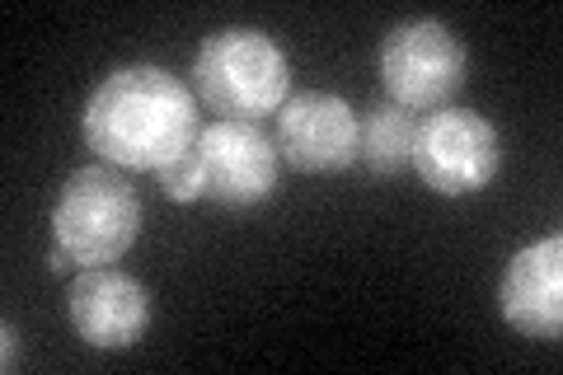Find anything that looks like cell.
Returning <instances> with one entry per match:
<instances>
[{"label":"cell","instance_id":"obj_10","mask_svg":"<svg viewBox=\"0 0 563 375\" xmlns=\"http://www.w3.org/2000/svg\"><path fill=\"white\" fill-rule=\"evenodd\" d=\"M413 113L399 109V103L380 99L366 109L362 118V136H357V155L366 159V169L376 178H395L409 169V155H413Z\"/></svg>","mask_w":563,"mask_h":375},{"label":"cell","instance_id":"obj_4","mask_svg":"<svg viewBox=\"0 0 563 375\" xmlns=\"http://www.w3.org/2000/svg\"><path fill=\"white\" fill-rule=\"evenodd\" d=\"M465 43L442 20H409L380 38V80L390 103L409 113L446 109L451 95L465 85Z\"/></svg>","mask_w":563,"mask_h":375},{"label":"cell","instance_id":"obj_6","mask_svg":"<svg viewBox=\"0 0 563 375\" xmlns=\"http://www.w3.org/2000/svg\"><path fill=\"white\" fill-rule=\"evenodd\" d=\"M198 159L207 178V198L221 207H258L277 188V151L258 132V122L217 118L198 136Z\"/></svg>","mask_w":563,"mask_h":375},{"label":"cell","instance_id":"obj_9","mask_svg":"<svg viewBox=\"0 0 563 375\" xmlns=\"http://www.w3.org/2000/svg\"><path fill=\"white\" fill-rule=\"evenodd\" d=\"M498 310L521 338L559 343L563 333V240L559 235L536 240L521 254H512L498 282Z\"/></svg>","mask_w":563,"mask_h":375},{"label":"cell","instance_id":"obj_5","mask_svg":"<svg viewBox=\"0 0 563 375\" xmlns=\"http://www.w3.org/2000/svg\"><path fill=\"white\" fill-rule=\"evenodd\" d=\"M409 165L442 198H465L493 184L503 165L498 128L474 109H437L413 128Z\"/></svg>","mask_w":563,"mask_h":375},{"label":"cell","instance_id":"obj_12","mask_svg":"<svg viewBox=\"0 0 563 375\" xmlns=\"http://www.w3.org/2000/svg\"><path fill=\"white\" fill-rule=\"evenodd\" d=\"M0 338H5V352H0V366L14 371V362H20V329H14L10 319H5V324H0Z\"/></svg>","mask_w":563,"mask_h":375},{"label":"cell","instance_id":"obj_7","mask_svg":"<svg viewBox=\"0 0 563 375\" xmlns=\"http://www.w3.org/2000/svg\"><path fill=\"white\" fill-rule=\"evenodd\" d=\"M357 136H362V118L352 113V103L339 95H324V89L287 99L277 113L282 159L301 174H343L357 159Z\"/></svg>","mask_w":563,"mask_h":375},{"label":"cell","instance_id":"obj_8","mask_svg":"<svg viewBox=\"0 0 563 375\" xmlns=\"http://www.w3.org/2000/svg\"><path fill=\"white\" fill-rule=\"evenodd\" d=\"M70 329L99 352H118L146 338L151 324V296L136 277L118 267H80L66 291Z\"/></svg>","mask_w":563,"mask_h":375},{"label":"cell","instance_id":"obj_1","mask_svg":"<svg viewBox=\"0 0 563 375\" xmlns=\"http://www.w3.org/2000/svg\"><path fill=\"white\" fill-rule=\"evenodd\" d=\"M202 136L192 89L161 66H118L85 99V141L113 169L155 174Z\"/></svg>","mask_w":563,"mask_h":375},{"label":"cell","instance_id":"obj_13","mask_svg":"<svg viewBox=\"0 0 563 375\" xmlns=\"http://www.w3.org/2000/svg\"><path fill=\"white\" fill-rule=\"evenodd\" d=\"M76 267H80V263L70 258L62 244H52V254H47V273H52V277H66V273H76Z\"/></svg>","mask_w":563,"mask_h":375},{"label":"cell","instance_id":"obj_2","mask_svg":"<svg viewBox=\"0 0 563 375\" xmlns=\"http://www.w3.org/2000/svg\"><path fill=\"white\" fill-rule=\"evenodd\" d=\"M192 85L211 113L231 122H258L282 113L291 89V66L263 29H217L207 33L192 62Z\"/></svg>","mask_w":563,"mask_h":375},{"label":"cell","instance_id":"obj_3","mask_svg":"<svg viewBox=\"0 0 563 375\" xmlns=\"http://www.w3.org/2000/svg\"><path fill=\"white\" fill-rule=\"evenodd\" d=\"M141 235V198L113 165H85L57 188L52 240L80 267H113Z\"/></svg>","mask_w":563,"mask_h":375},{"label":"cell","instance_id":"obj_11","mask_svg":"<svg viewBox=\"0 0 563 375\" xmlns=\"http://www.w3.org/2000/svg\"><path fill=\"white\" fill-rule=\"evenodd\" d=\"M155 178H161V192H165L169 202H198V198H207V178H202L198 151L169 159L165 169H155Z\"/></svg>","mask_w":563,"mask_h":375}]
</instances>
